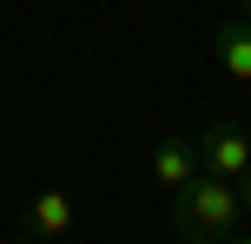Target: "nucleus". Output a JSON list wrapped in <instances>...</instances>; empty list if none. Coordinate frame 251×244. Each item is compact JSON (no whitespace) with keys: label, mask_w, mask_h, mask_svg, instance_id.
<instances>
[{"label":"nucleus","mask_w":251,"mask_h":244,"mask_svg":"<svg viewBox=\"0 0 251 244\" xmlns=\"http://www.w3.org/2000/svg\"><path fill=\"white\" fill-rule=\"evenodd\" d=\"M238 211H245L238 205V185L218 178V172H199L185 192H172V231L185 244H218V238H231Z\"/></svg>","instance_id":"obj_1"},{"label":"nucleus","mask_w":251,"mask_h":244,"mask_svg":"<svg viewBox=\"0 0 251 244\" xmlns=\"http://www.w3.org/2000/svg\"><path fill=\"white\" fill-rule=\"evenodd\" d=\"M192 145H199V165H205V172H218V178H231V185L251 172V132H245V126H231V119H212V126H205Z\"/></svg>","instance_id":"obj_2"},{"label":"nucleus","mask_w":251,"mask_h":244,"mask_svg":"<svg viewBox=\"0 0 251 244\" xmlns=\"http://www.w3.org/2000/svg\"><path fill=\"white\" fill-rule=\"evenodd\" d=\"M212 60H218V73L231 86H251V13H231L212 33Z\"/></svg>","instance_id":"obj_3"},{"label":"nucleus","mask_w":251,"mask_h":244,"mask_svg":"<svg viewBox=\"0 0 251 244\" xmlns=\"http://www.w3.org/2000/svg\"><path fill=\"white\" fill-rule=\"evenodd\" d=\"M199 172H205V165H199V145H192V139H159V152H152V185H159L165 198L185 192Z\"/></svg>","instance_id":"obj_4"},{"label":"nucleus","mask_w":251,"mask_h":244,"mask_svg":"<svg viewBox=\"0 0 251 244\" xmlns=\"http://www.w3.org/2000/svg\"><path fill=\"white\" fill-rule=\"evenodd\" d=\"M26 224H33V238H40V244H60L66 231H73V198H66V192H53V185H47V192H33V205H26Z\"/></svg>","instance_id":"obj_5"},{"label":"nucleus","mask_w":251,"mask_h":244,"mask_svg":"<svg viewBox=\"0 0 251 244\" xmlns=\"http://www.w3.org/2000/svg\"><path fill=\"white\" fill-rule=\"evenodd\" d=\"M238 205L251 211V172H245V178H238Z\"/></svg>","instance_id":"obj_6"},{"label":"nucleus","mask_w":251,"mask_h":244,"mask_svg":"<svg viewBox=\"0 0 251 244\" xmlns=\"http://www.w3.org/2000/svg\"><path fill=\"white\" fill-rule=\"evenodd\" d=\"M218 244H251V238H218Z\"/></svg>","instance_id":"obj_7"},{"label":"nucleus","mask_w":251,"mask_h":244,"mask_svg":"<svg viewBox=\"0 0 251 244\" xmlns=\"http://www.w3.org/2000/svg\"><path fill=\"white\" fill-rule=\"evenodd\" d=\"M238 13H251V0H238Z\"/></svg>","instance_id":"obj_8"},{"label":"nucleus","mask_w":251,"mask_h":244,"mask_svg":"<svg viewBox=\"0 0 251 244\" xmlns=\"http://www.w3.org/2000/svg\"><path fill=\"white\" fill-rule=\"evenodd\" d=\"M13 244H40V238H13Z\"/></svg>","instance_id":"obj_9"}]
</instances>
